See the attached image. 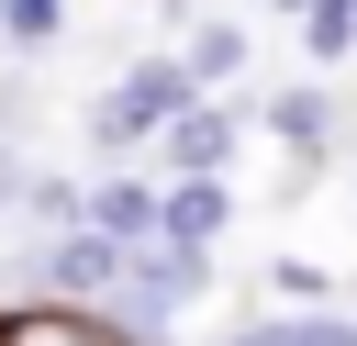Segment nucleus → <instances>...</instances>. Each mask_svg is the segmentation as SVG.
I'll use <instances>...</instances> for the list:
<instances>
[{"label":"nucleus","instance_id":"obj_10","mask_svg":"<svg viewBox=\"0 0 357 346\" xmlns=\"http://www.w3.org/2000/svg\"><path fill=\"white\" fill-rule=\"evenodd\" d=\"M178 67H190V89H201V78H234V67H245V22H201Z\"/></svg>","mask_w":357,"mask_h":346},{"label":"nucleus","instance_id":"obj_11","mask_svg":"<svg viewBox=\"0 0 357 346\" xmlns=\"http://www.w3.org/2000/svg\"><path fill=\"white\" fill-rule=\"evenodd\" d=\"M56 22H67V0H0V33L11 45H45Z\"/></svg>","mask_w":357,"mask_h":346},{"label":"nucleus","instance_id":"obj_7","mask_svg":"<svg viewBox=\"0 0 357 346\" xmlns=\"http://www.w3.org/2000/svg\"><path fill=\"white\" fill-rule=\"evenodd\" d=\"M268 134H279L290 156H324V145H335V100H324V89H279V100H268Z\"/></svg>","mask_w":357,"mask_h":346},{"label":"nucleus","instance_id":"obj_3","mask_svg":"<svg viewBox=\"0 0 357 346\" xmlns=\"http://www.w3.org/2000/svg\"><path fill=\"white\" fill-rule=\"evenodd\" d=\"M234 223V201H223V167H178L167 190H156V234L167 246H212Z\"/></svg>","mask_w":357,"mask_h":346},{"label":"nucleus","instance_id":"obj_5","mask_svg":"<svg viewBox=\"0 0 357 346\" xmlns=\"http://www.w3.org/2000/svg\"><path fill=\"white\" fill-rule=\"evenodd\" d=\"M167 156H178V167H223V156H234V112L178 100V112H167Z\"/></svg>","mask_w":357,"mask_h":346},{"label":"nucleus","instance_id":"obj_12","mask_svg":"<svg viewBox=\"0 0 357 346\" xmlns=\"http://www.w3.org/2000/svg\"><path fill=\"white\" fill-rule=\"evenodd\" d=\"M268 290H279V301H290V313H301V301H324V290H335V279H324V268H312V257H279V268H268Z\"/></svg>","mask_w":357,"mask_h":346},{"label":"nucleus","instance_id":"obj_9","mask_svg":"<svg viewBox=\"0 0 357 346\" xmlns=\"http://www.w3.org/2000/svg\"><path fill=\"white\" fill-rule=\"evenodd\" d=\"M346 45H357V0H301V56L335 67Z\"/></svg>","mask_w":357,"mask_h":346},{"label":"nucleus","instance_id":"obj_13","mask_svg":"<svg viewBox=\"0 0 357 346\" xmlns=\"http://www.w3.org/2000/svg\"><path fill=\"white\" fill-rule=\"evenodd\" d=\"M22 179H33V167H22V156H0V212L22 201Z\"/></svg>","mask_w":357,"mask_h":346},{"label":"nucleus","instance_id":"obj_2","mask_svg":"<svg viewBox=\"0 0 357 346\" xmlns=\"http://www.w3.org/2000/svg\"><path fill=\"white\" fill-rule=\"evenodd\" d=\"M112 268H123V246L100 234V223H67L45 257H33V279H45V301H100L112 290Z\"/></svg>","mask_w":357,"mask_h":346},{"label":"nucleus","instance_id":"obj_1","mask_svg":"<svg viewBox=\"0 0 357 346\" xmlns=\"http://www.w3.org/2000/svg\"><path fill=\"white\" fill-rule=\"evenodd\" d=\"M178 100H190V67H167V56H145V67H134V78H123V89H112V100L89 112V145H100V156H123V145H145V134H167V112H178Z\"/></svg>","mask_w":357,"mask_h":346},{"label":"nucleus","instance_id":"obj_4","mask_svg":"<svg viewBox=\"0 0 357 346\" xmlns=\"http://www.w3.org/2000/svg\"><path fill=\"white\" fill-rule=\"evenodd\" d=\"M0 346H134L100 301H33V313H0Z\"/></svg>","mask_w":357,"mask_h":346},{"label":"nucleus","instance_id":"obj_8","mask_svg":"<svg viewBox=\"0 0 357 346\" xmlns=\"http://www.w3.org/2000/svg\"><path fill=\"white\" fill-rule=\"evenodd\" d=\"M89 223H100L112 246H145V234H156V190H145V179H100V190H89Z\"/></svg>","mask_w":357,"mask_h":346},{"label":"nucleus","instance_id":"obj_6","mask_svg":"<svg viewBox=\"0 0 357 346\" xmlns=\"http://www.w3.org/2000/svg\"><path fill=\"white\" fill-rule=\"evenodd\" d=\"M223 346H357V324L324 313V301H301V313H279V324H234Z\"/></svg>","mask_w":357,"mask_h":346}]
</instances>
